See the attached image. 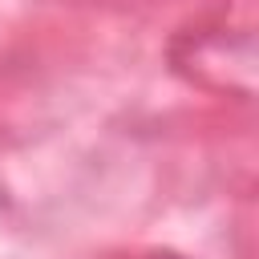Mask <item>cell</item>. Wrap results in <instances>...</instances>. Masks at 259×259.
I'll return each mask as SVG.
<instances>
[]
</instances>
